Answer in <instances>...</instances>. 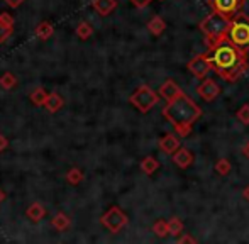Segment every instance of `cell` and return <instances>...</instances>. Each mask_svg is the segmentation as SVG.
Here are the masks:
<instances>
[{
	"label": "cell",
	"mask_w": 249,
	"mask_h": 244,
	"mask_svg": "<svg viewBox=\"0 0 249 244\" xmlns=\"http://www.w3.org/2000/svg\"><path fill=\"white\" fill-rule=\"evenodd\" d=\"M246 48L234 44L232 41L219 44L209 50L207 58L213 66V73L229 83H236L249 68V56Z\"/></svg>",
	"instance_id": "cell-1"
},
{
	"label": "cell",
	"mask_w": 249,
	"mask_h": 244,
	"mask_svg": "<svg viewBox=\"0 0 249 244\" xmlns=\"http://www.w3.org/2000/svg\"><path fill=\"white\" fill-rule=\"evenodd\" d=\"M163 117L173 125L175 132L180 138H187L190 134L192 127L202 117V109L194 99L187 95L185 92H181L177 99H173L171 102H166V105L161 110Z\"/></svg>",
	"instance_id": "cell-2"
},
{
	"label": "cell",
	"mask_w": 249,
	"mask_h": 244,
	"mask_svg": "<svg viewBox=\"0 0 249 244\" xmlns=\"http://www.w3.org/2000/svg\"><path fill=\"white\" fill-rule=\"evenodd\" d=\"M231 26H232V17L224 16L219 12H210L203 20H200L198 29L205 37V44L209 50L219 46V44L229 41Z\"/></svg>",
	"instance_id": "cell-3"
},
{
	"label": "cell",
	"mask_w": 249,
	"mask_h": 244,
	"mask_svg": "<svg viewBox=\"0 0 249 244\" xmlns=\"http://www.w3.org/2000/svg\"><path fill=\"white\" fill-rule=\"evenodd\" d=\"M229 37L234 44L249 50V16L241 10L232 16V26H231Z\"/></svg>",
	"instance_id": "cell-4"
},
{
	"label": "cell",
	"mask_w": 249,
	"mask_h": 244,
	"mask_svg": "<svg viewBox=\"0 0 249 244\" xmlns=\"http://www.w3.org/2000/svg\"><path fill=\"white\" fill-rule=\"evenodd\" d=\"M160 93L154 92L151 87L148 85H141L131 97H129V102L142 114H148L158 102H160Z\"/></svg>",
	"instance_id": "cell-5"
},
{
	"label": "cell",
	"mask_w": 249,
	"mask_h": 244,
	"mask_svg": "<svg viewBox=\"0 0 249 244\" xmlns=\"http://www.w3.org/2000/svg\"><path fill=\"white\" fill-rule=\"evenodd\" d=\"M129 222V217L117 207V205H112L100 219V224L104 226L105 229L112 232V234H117L121 229H124Z\"/></svg>",
	"instance_id": "cell-6"
},
{
	"label": "cell",
	"mask_w": 249,
	"mask_h": 244,
	"mask_svg": "<svg viewBox=\"0 0 249 244\" xmlns=\"http://www.w3.org/2000/svg\"><path fill=\"white\" fill-rule=\"evenodd\" d=\"M246 0H207V5L212 9V12H219L224 16H236L237 12L244 9Z\"/></svg>",
	"instance_id": "cell-7"
},
{
	"label": "cell",
	"mask_w": 249,
	"mask_h": 244,
	"mask_svg": "<svg viewBox=\"0 0 249 244\" xmlns=\"http://www.w3.org/2000/svg\"><path fill=\"white\" fill-rule=\"evenodd\" d=\"M187 70L195 76V78L203 80V78H207V75H209L210 71H213V66L209 58H207V54H198V56H195L194 60L188 61Z\"/></svg>",
	"instance_id": "cell-8"
},
{
	"label": "cell",
	"mask_w": 249,
	"mask_h": 244,
	"mask_svg": "<svg viewBox=\"0 0 249 244\" xmlns=\"http://www.w3.org/2000/svg\"><path fill=\"white\" fill-rule=\"evenodd\" d=\"M197 93L202 97V100H205V102H213V100L220 95V87L215 80L203 78L202 83L197 87Z\"/></svg>",
	"instance_id": "cell-9"
},
{
	"label": "cell",
	"mask_w": 249,
	"mask_h": 244,
	"mask_svg": "<svg viewBox=\"0 0 249 244\" xmlns=\"http://www.w3.org/2000/svg\"><path fill=\"white\" fill-rule=\"evenodd\" d=\"M181 92H183V90H181L180 87L177 85V82H175V80H171V78L164 80V82L161 83L160 90H158L160 97L166 100V102H171L173 99H177V97L180 95Z\"/></svg>",
	"instance_id": "cell-10"
},
{
	"label": "cell",
	"mask_w": 249,
	"mask_h": 244,
	"mask_svg": "<svg viewBox=\"0 0 249 244\" xmlns=\"http://www.w3.org/2000/svg\"><path fill=\"white\" fill-rule=\"evenodd\" d=\"M180 139L181 138H178L177 132H168V134H164L163 138L160 139L158 146H160V149L164 155H173V153L180 148Z\"/></svg>",
	"instance_id": "cell-11"
},
{
	"label": "cell",
	"mask_w": 249,
	"mask_h": 244,
	"mask_svg": "<svg viewBox=\"0 0 249 244\" xmlns=\"http://www.w3.org/2000/svg\"><path fill=\"white\" fill-rule=\"evenodd\" d=\"M173 163L180 170H187L194 165V153L188 148H178L173 153Z\"/></svg>",
	"instance_id": "cell-12"
},
{
	"label": "cell",
	"mask_w": 249,
	"mask_h": 244,
	"mask_svg": "<svg viewBox=\"0 0 249 244\" xmlns=\"http://www.w3.org/2000/svg\"><path fill=\"white\" fill-rule=\"evenodd\" d=\"M14 31V17L7 12L0 14V44L5 43Z\"/></svg>",
	"instance_id": "cell-13"
},
{
	"label": "cell",
	"mask_w": 249,
	"mask_h": 244,
	"mask_svg": "<svg viewBox=\"0 0 249 244\" xmlns=\"http://www.w3.org/2000/svg\"><path fill=\"white\" fill-rule=\"evenodd\" d=\"M92 5L102 17H105L117 9V0H93Z\"/></svg>",
	"instance_id": "cell-14"
},
{
	"label": "cell",
	"mask_w": 249,
	"mask_h": 244,
	"mask_svg": "<svg viewBox=\"0 0 249 244\" xmlns=\"http://www.w3.org/2000/svg\"><path fill=\"white\" fill-rule=\"evenodd\" d=\"M63 105H65V100L61 99V95H59V93H56V92H53V93L48 95V99H46V102H44L43 107H46L48 112L54 114V112H58Z\"/></svg>",
	"instance_id": "cell-15"
},
{
	"label": "cell",
	"mask_w": 249,
	"mask_h": 244,
	"mask_svg": "<svg viewBox=\"0 0 249 244\" xmlns=\"http://www.w3.org/2000/svg\"><path fill=\"white\" fill-rule=\"evenodd\" d=\"M26 215L33 222H39L41 219H43L44 215H46V209H44L41 204H37V202H34V204H31L29 207H27Z\"/></svg>",
	"instance_id": "cell-16"
},
{
	"label": "cell",
	"mask_w": 249,
	"mask_h": 244,
	"mask_svg": "<svg viewBox=\"0 0 249 244\" xmlns=\"http://www.w3.org/2000/svg\"><path fill=\"white\" fill-rule=\"evenodd\" d=\"M148 29H149V33L153 34V36L158 37V36H161V34L164 33V29H166V22H164L160 16H154L153 19L148 22Z\"/></svg>",
	"instance_id": "cell-17"
},
{
	"label": "cell",
	"mask_w": 249,
	"mask_h": 244,
	"mask_svg": "<svg viewBox=\"0 0 249 244\" xmlns=\"http://www.w3.org/2000/svg\"><path fill=\"white\" fill-rule=\"evenodd\" d=\"M36 36L39 37V39H48V37L53 36V33H54V29H53V24L48 22V20H43V22H39L36 26Z\"/></svg>",
	"instance_id": "cell-18"
},
{
	"label": "cell",
	"mask_w": 249,
	"mask_h": 244,
	"mask_svg": "<svg viewBox=\"0 0 249 244\" xmlns=\"http://www.w3.org/2000/svg\"><path fill=\"white\" fill-rule=\"evenodd\" d=\"M51 224H53V227L58 229V231H66V229L70 227V224H71V221H70L68 215L59 212V214H56L54 217L51 219Z\"/></svg>",
	"instance_id": "cell-19"
},
{
	"label": "cell",
	"mask_w": 249,
	"mask_h": 244,
	"mask_svg": "<svg viewBox=\"0 0 249 244\" xmlns=\"http://www.w3.org/2000/svg\"><path fill=\"white\" fill-rule=\"evenodd\" d=\"M158 168H160V163H158V159L153 158V156H146V158L141 161V170L146 173V175H153Z\"/></svg>",
	"instance_id": "cell-20"
},
{
	"label": "cell",
	"mask_w": 249,
	"mask_h": 244,
	"mask_svg": "<svg viewBox=\"0 0 249 244\" xmlns=\"http://www.w3.org/2000/svg\"><path fill=\"white\" fill-rule=\"evenodd\" d=\"M0 87H2V88H5V90L16 88V87H17L16 75H14V73H10V71L2 73V75H0Z\"/></svg>",
	"instance_id": "cell-21"
},
{
	"label": "cell",
	"mask_w": 249,
	"mask_h": 244,
	"mask_svg": "<svg viewBox=\"0 0 249 244\" xmlns=\"http://www.w3.org/2000/svg\"><path fill=\"white\" fill-rule=\"evenodd\" d=\"M153 232L158 238H166V236L170 234V226H168V222L163 221V219H158L153 224Z\"/></svg>",
	"instance_id": "cell-22"
},
{
	"label": "cell",
	"mask_w": 249,
	"mask_h": 244,
	"mask_svg": "<svg viewBox=\"0 0 249 244\" xmlns=\"http://www.w3.org/2000/svg\"><path fill=\"white\" fill-rule=\"evenodd\" d=\"M83 178H85V176H83V172H82V170H78V168H70L68 173H66V180H68L70 185L82 183Z\"/></svg>",
	"instance_id": "cell-23"
},
{
	"label": "cell",
	"mask_w": 249,
	"mask_h": 244,
	"mask_svg": "<svg viewBox=\"0 0 249 244\" xmlns=\"http://www.w3.org/2000/svg\"><path fill=\"white\" fill-rule=\"evenodd\" d=\"M48 95H50V93H48L44 88H36L33 93H31V102H33L34 105H44Z\"/></svg>",
	"instance_id": "cell-24"
},
{
	"label": "cell",
	"mask_w": 249,
	"mask_h": 244,
	"mask_svg": "<svg viewBox=\"0 0 249 244\" xmlns=\"http://www.w3.org/2000/svg\"><path fill=\"white\" fill-rule=\"evenodd\" d=\"M231 170H232V165H231L229 159H227V158L217 159V163H215V172L219 173V175L227 176L231 173Z\"/></svg>",
	"instance_id": "cell-25"
},
{
	"label": "cell",
	"mask_w": 249,
	"mask_h": 244,
	"mask_svg": "<svg viewBox=\"0 0 249 244\" xmlns=\"http://www.w3.org/2000/svg\"><path fill=\"white\" fill-rule=\"evenodd\" d=\"M93 34V27L90 26L89 22H80L78 24V27H76V36L80 37V39H89L90 36Z\"/></svg>",
	"instance_id": "cell-26"
},
{
	"label": "cell",
	"mask_w": 249,
	"mask_h": 244,
	"mask_svg": "<svg viewBox=\"0 0 249 244\" xmlns=\"http://www.w3.org/2000/svg\"><path fill=\"white\" fill-rule=\"evenodd\" d=\"M168 226H170V234L171 236H180L183 232V222L178 217H171L168 221Z\"/></svg>",
	"instance_id": "cell-27"
},
{
	"label": "cell",
	"mask_w": 249,
	"mask_h": 244,
	"mask_svg": "<svg viewBox=\"0 0 249 244\" xmlns=\"http://www.w3.org/2000/svg\"><path fill=\"white\" fill-rule=\"evenodd\" d=\"M236 117H237V119H239L241 122H243L244 125H248V124H249V105H248V104H246V105H243L239 110H237Z\"/></svg>",
	"instance_id": "cell-28"
},
{
	"label": "cell",
	"mask_w": 249,
	"mask_h": 244,
	"mask_svg": "<svg viewBox=\"0 0 249 244\" xmlns=\"http://www.w3.org/2000/svg\"><path fill=\"white\" fill-rule=\"evenodd\" d=\"M129 2L132 3V5L136 7V9H146V7L149 5L153 0H129Z\"/></svg>",
	"instance_id": "cell-29"
},
{
	"label": "cell",
	"mask_w": 249,
	"mask_h": 244,
	"mask_svg": "<svg viewBox=\"0 0 249 244\" xmlns=\"http://www.w3.org/2000/svg\"><path fill=\"white\" fill-rule=\"evenodd\" d=\"M3 2L7 3V5L10 7V9H19L20 5H22L26 0H3Z\"/></svg>",
	"instance_id": "cell-30"
},
{
	"label": "cell",
	"mask_w": 249,
	"mask_h": 244,
	"mask_svg": "<svg viewBox=\"0 0 249 244\" xmlns=\"http://www.w3.org/2000/svg\"><path fill=\"white\" fill-rule=\"evenodd\" d=\"M178 243H180V244H187V243H192V244H194V243H197V239H195V238H192V236L183 234L180 239H178Z\"/></svg>",
	"instance_id": "cell-31"
},
{
	"label": "cell",
	"mask_w": 249,
	"mask_h": 244,
	"mask_svg": "<svg viewBox=\"0 0 249 244\" xmlns=\"http://www.w3.org/2000/svg\"><path fill=\"white\" fill-rule=\"evenodd\" d=\"M7 146H9V141H7V138H5V136L0 134V153H2L3 149L7 148Z\"/></svg>",
	"instance_id": "cell-32"
},
{
	"label": "cell",
	"mask_w": 249,
	"mask_h": 244,
	"mask_svg": "<svg viewBox=\"0 0 249 244\" xmlns=\"http://www.w3.org/2000/svg\"><path fill=\"white\" fill-rule=\"evenodd\" d=\"M243 197L246 198V200L249 202V185H248V187H246V188H244V190H243Z\"/></svg>",
	"instance_id": "cell-33"
},
{
	"label": "cell",
	"mask_w": 249,
	"mask_h": 244,
	"mask_svg": "<svg viewBox=\"0 0 249 244\" xmlns=\"http://www.w3.org/2000/svg\"><path fill=\"white\" fill-rule=\"evenodd\" d=\"M243 151H244V156H246V158L249 159V142H248L246 146H244V149H243Z\"/></svg>",
	"instance_id": "cell-34"
},
{
	"label": "cell",
	"mask_w": 249,
	"mask_h": 244,
	"mask_svg": "<svg viewBox=\"0 0 249 244\" xmlns=\"http://www.w3.org/2000/svg\"><path fill=\"white\" fill-rule=\"evenodd\" d=\"M3 200H5V193H3V192L0 190V202H3Z\"/></svg>",
	"instance_id": "cell-35"
},
{
	"label": "cell",
	"mask_w": 249,
	"mask_h": 244,
	"mask_svg": "<svg viewBox=\"0 0 249 244\" xmlns=\"http://www.w3.org/2000/svg\"><path fill=\"white\" fill-rule=\"evenodd\" d=\"M160 2H164V0H160Z\"/></svg>",
	"instance_id": "cell-36"
}]
</instances>
